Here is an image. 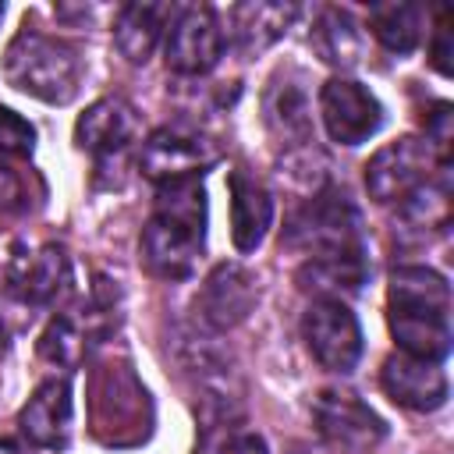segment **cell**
<instances>
[{"label":"cell","mask_w":454,"mask_h":454,"mask_svg":"<svg viewBox=\"0 0 454 454\" xmlns=\"http://www.w3.org/2000/svg\"><path fill=\"white\" fill-rule=\"evenodd\" d=\"M390 333L404 355L443 362L450 355V287L429 266H397L387 291Z\"/></svg>","instance_id":"1"},{"label":"cell","mask_w":454,"mask_h":454,"mask_svg":"<svg viewBox=\"0 0 454 454\" xmlns=\"http://www.w3.org/2000/svg\"><path fill=\"white\" fill-rule=\"evenodd\" d=\"M4 78L32 99L64 106L78 96L82 57L64 39H53L35 28H21L4 50Z\"/></svg>","instance_id":"2"},{"label":"cell","mask_w":454,"mask_h":454,"mask_svg":"<svg viewBox=\"0 0 454 454\" xmlns=\"http://www.w3.org/2000/svg\"><path fill=\"white\" fill-rule=\"evenodd\" d=\"M220 160V145L184 124H170V128H156L138 153V170L156 181H184V177H199L202 170H209Z\"/></svg>","instance_id":"3"},{"label":"cell","mask_w":454,"mask_h":454,"mask_svg":"<svg viewBox=\"0 0 454 454\" xmlns=\"http://www.w3.org/2000/svg\"><path fill=\"white\" fill-rule=\"evenodd\" d=\"M287 245L305 248L309 255L316 252H333V248H355L362 245L358 231V209L351 199L337 188H323L301 206L287 227Z\"/></svg>","instance_id":"4"},{"label":"cell","mask_w":454,"mask_h":454,"mask_svg":"<svg viewBox=\"0 0 454 454\" xmlns=\"http://www.w3.org/2000/svg\"><path fill=\"white\" fill-rule=\"evenodd\" d=\"M301 337L312 358L330 372H351L362 358V326L344 301L316 298L301 316Z\"/></svg>","instance_id":"5"},{"label":"cell","mask_w":454,"mask_h":454,"mask_svg":"<svg viewBox=\"0 0 454 454\" xmlns=\"http://www.w3.org/2000/svg\"><path fill=\"white\" fill-rule=\"evenodd\" d=\"M220 53H223V28L216 21V11L206 4L177 7L163 43L167 67L177 74H206L216 67Z\"/></svg>","instance_id":"6"},{"label":"cell","mask_w":454,"mask_h":454,"mask_svg":"<svg viewBox=\"0 0 454 454\" xmlns=\"http://www.w3.org/2000/svg\"><path fill=\"white\" fill-rule=\"evenodd\" d=\"M436 156L419 135H404L397 142H387L369 163H365V192L376 202H401L415 188L429 181Z\"/></svg>","instance_id":"7"},{"label":"cell","mask_w":454,"mask_h":454,"mask_svg":"<svg viewBox=\"0 0 454 454\" xmlns=\"http://www.w3.org/2000/svg\"><path fill=\"white\" fill-rule=\"evenodd\" d=\"M312 415L319 436L344 454L372 450L387 436L383 419L351 390H323L312 404Z\"/></svg>","instance_id":"8"},{"label":"cell","mask_w":454,"mask_h":454,"mask_svg":"<svg viewBox=\"0 0 454 454\" xmlns=\"http://www.w3.org/2000/svg\"><path fill=\"white\" fill-rule=\"evenodd\" d=\"M319 117L337 145H362L383 124V106L362 82L330 78L319 89Z\"/></svg>","instance_id":"9"},{"label":"cell","mask_w":454,"mask_h":454,"mask_svg":"<svg viewBox=\"0 0 454 454\" xmlns=\"http://www.w3.org/2000/svg\"><path fill=\"white\" fill-rule=\"evenodd\" d=\"M202 241H206V231H195L174 216H163V213H153L149 223L142 227V262L153 277L160 280H188L199 266V255H202Z\"/></svg>","instance_id":"10"},{"label":"cell","mask_w":454,"mask_h":454,"mask_svg":"<svg viewBox=\"0 0 454 454\" xmlns=\"http://www.w3.org/2000/svg\"><path fill=\"white\" fill-rule=\"evenodd\" d=\"M71 287V262L64 248H14L7 259V291L28 305H53Z\"/></svg>","instance_id":"11"},{"label":"cell","mask_w":454,"mask_h":454,"mask_svg":"<svg viewBox=\"0 0 454 454\" xmlns=\"http://www.w3.org/2000/svg\"><path fill=\"white\" fill-rule=\"evenodd\" d=\"M255 298L259 291L252 273L241 270L238 262H220L199 287L195 316L213 330H231L255 309Z\"/></svg>","instance_id":"12"},{"label":"cell","mask_w":454,"mask_h":454,"mask_svg":"<svg viewBox=\"0 0 454 454\" xmlns=\"http://www.w3.org/2000/svg\"><path fill=\"white\" fill-rule=\"evenodd\" d=\"M380 380L387 397L408 411H436L447 401V372L440 369V362L411 358L401 351L383 362Z\"/></svg>","instance_id":"13"},{"label":"cell","mask_w":454,"mask_h":454,"mask_svg":"<svg viewBox=\"0 0 454 454\" xmlns=\"http://www.w3.org/2000/svg\"><path fill=\"white\" fill-rule=\"evenodd\" d=\"M71 419H74V401H71V383L60 376L39 383L28 397V404L18 415L21 436L32 447H46L57 450L71 440Z\"/></svg>","instance_id":"14"},{"label":"cell","mask_w":454,"mask_h":454,"mask_svg":"<svg viewBox=\"0 0 454 454\" xmlns=\"http://www.w3.org/2000/svg\"><path fill=\"white\" fill-rule=\"evenodd\" d=\"M138 135V114L131 103L117 99V96H103L96 99L74 124V142L78 149L99 156V160H114L128 149V142Z\"/></svg>","instance_id":"15"},{"label":"cell","mask_w":454,"mask_h":454,"mask_svg":"<svg viewBox=\"0 0 454 454\" xmlns=\"http://www.w3.org/2000/svg\"><path fill=\"white\" fill-rule=\"evenodd\" d=\"M231 192V241L238 252H255L273 223V199L245 167L227 174Z\"/></svg>","instance_id":"16"},{"label":"cell","mask_w":454,"mask_h":454,"mask_svg":"<svg viewBox=\"0 0 454 454\" xmlns=\"http://www.w3.org/2000/svg\"><path fill=\"white\" fill-rule=\"evenodd\" d=\"M369 277L365 248H333V252H316L301 262L298 270V287L319 298L340 301V294H355Z\"/></svg>","instance_id":"17"},{"label":"cell","mask_w":454,"mask_h":454,"mask_svg":"<svg viewBox=\"0 0 454 454\" xmlns=\"http://www.w3.org/2000/svg\"><path fill=\"white\" fill-rule=\"evenodd\" d=\"M174 4H124L114 21V43L128 64H145L174 18Z\"/></svg>","instance_id":"18"},{"label":"cell","mask_w":454,"mask_h":454,"mask_svg":"<svg viewBox=\"0 0 454 454\" xmlns=\"http://www.w3.org/2000/svg\"><path fill=\"white\" fill-rule=\"evenodd\" d=\"M309 46L323 64H330L337 71H351L362 60V35H358L355 21L337 7L319 11V18L312 21V32H309Z\"/></svg>","instance_id":"19"},{"label":"cell","mask_w":454,"mask_h":454,"mask_svg":"<svg viewBox=\"0 0 454 454\" xmlns=\"http://www.w3.org/2000/svg\"><path fill=\"white\" fill-rule=\"evenodd\" d=\"M294 18L291 4H270V0H252V4H238L231 11L234 21V43L241 53H259L266 46H273L287 25Z\"/></svg>","instance_id":"20"},{"label":"cell","mask_w":454,"mask_h":454,"mask_svg":"<svg viewBox=\"0 0 454 454\" xmlns=\"http://www.w3.org/2000/svg\"><path fill=\"white\" fill-rule=\"evenodd\" d=\"M266 124L284 145L309 149V142H312V114H309L305 92L298 85H291V82H273L270 92H266Z\"/></svg>","instance_id":"21"},{"label":"cell","mask_w":454,"mask_h":454,"mask_svg":"<svg viewBox=\"0 0 454 454\" xmlns=\"http://www.w3.org/2000/svg\"><path fill=\"white\" fill-rule=\"evenodd\" d=\"M369 28L390 53H411L422 39V11L415 4H376L369 7Z\"/></svg>","instance_id":"22"},{"label":"cell","mask_w":454,"mask_h":454,"mask_svg":"<svg viewBox=\"0 0 454 454\" xmlns=\"http://www.w3.org/2000/svg\"><path fill=\"white\" fill-rule=\"evenodd\" d=\"M89 337L92 330L74 323L71 316H53L46 323V330L39 333V355L50 362V365H64V369H74L82 365L85 351H89Z\"/></svg>","instance_id":"23"},{"label":"cell","mask_w":454,"mask_h":454,"mask_svg":"<svg viewBox=\"0 0 454 454\" xmlns=\"http://www.w3.org/2000/svg\"><path fill=\"white\" fill-rule=\"evenodd\" d=\"M450 220V202H447V188L426 181L422 188H415L408 199H401V223L404 231H443Z\"/></svg>","instance_id":"24"},{"label":"cell","mask_w":454,"mask_h":454,"mask_svg":"<svg viewBox=\"0 0 454 454\" xmlns=\"http://www.w3.org/2000/svg\"><path fill=\"white\" fill-rule=\"evenodd\" d=\"M32 209V174L0 160V216H21Z\"/></svg>","instance_id":"25"},{"label":"cell","mask_w":454,"mask_h":454,"mask_svg":"<svg viewBox=\"0 0 454 454\" xmlns=\"http://www.w3.org/2000/svg\"><path fill=\"white\" fill-rule=\"evenodd\" d=\"M32 149H35V128L11 106H0V153L14 160H28Z\"/></svg>","instance_id":"26"},{"label":"cell","mask_w":454,"mask_h":454,"mask_svg":"<svg viewBox=\"0 0 454 454\" xmlns=\"http://www.w3.org/2000/svg\"><path fill=\"white\" fill-rule=\"evenodd\" d=\"M454 114H450V103H436L429 114H426V145L433 149L436 163L447 170L450 163V138H454Z\"/></svg>","instance_id":"27"},{"label":"cell","mask_w":454,"mask_h":454,"mask_svg":"<svg viewBox=\"0 0 454 454\" xmlns=\"http://www.w3.org/2000/svg\"><path fill=\"white\" fill-rule=\"evenodd\" d=\"M429 60L440 74H450V11H440V25H436V39L429 50Z\"/></svg>","instance_id":"28"},{"label":"cell","mask_w":454,"mask_h":454,"mask_svg":"<svg viewBox=\"0 0 454 454\" xmlns=\"http://www.w3.org/2000/svg\"><path fill=\"white\" fill-rule=\"evenodd\" d=\"M216 454H266V443L255 433H234Z\"/></svg>","instance_id":"29"},{"label":"cell","mask_w":454,"mask_h":454,"mask_svg":"<svg viewBox=\"0 0 454 454\" xmlns=\"http://www.w3.org/2000/svg\"><path fill=\"white\" fill-rule=\"evenodd\" d=\"M0 454H25V447L14 440H0Z\"/></svg>","instance_id":"30"},{"label":"cell","mask_w":454,"mask_h":454,"mask_svg":"<svg viewBox=\"0 0 454 454\" xmlns=\"http://www.w3.org/2000/svg\"><path fill=\"white\" fill-rule=\"evenodd\" d=\"M7 355V330H4V323H0V358Z\"/></svg>","instance_id":"31"},{"label":"cell","mask_w":454,"mask_h":454,"mask_svg":"<svg viewBox=\"0 0 454 454\" xmlns=\"http://www.w3.org/2000/svg\"><path fill=\"white\" fill-rule=\"evenodd\" d=\"M291 454H305V450H298V447H294V450H291Z\"/></svg>","instance_id":"32"},{"label":"cell","mask_w":454,"mask_h":454,"mask_svg":"<svg viewBox=\"0 0 454 454\" xmlns=\"http://www.w3.org/2000/svg\"><path fill=\"white\" fill-rule=\"evenodd\" d=\"M0 18H4V7H0Z\"/></svg>","instance_id":"33"}]
</instances>
